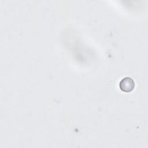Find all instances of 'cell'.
Here are the masks:
<instances>
[{"instance_id": "obj_1", "label": "cell", "mask_w": 148, "mask_h": 148, "mask_svg": "<svg viewBox=\"0 0 148 148\" xmlns=\"http://www.w3.org/2000/svg\"><path fill=\"white\" fill-rule=\"evenodd\" d=\"M120 89L124 92H130L135 87V82L134 80L130 77H126L123 78L119 83Z\"/></svg>"}]
</instances>
